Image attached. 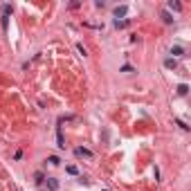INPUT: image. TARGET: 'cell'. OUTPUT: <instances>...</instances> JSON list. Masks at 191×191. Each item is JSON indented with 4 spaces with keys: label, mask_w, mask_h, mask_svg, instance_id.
<instances>
[{
    "label": "cell",
    "mask_w": 191,
    "mask_h": 191,
    "mask_svg": "<svg viewBox=\"0 0 191 191\" xmlns=\"http://www.w3.org/2000/svg\"><path fill=\"white\" fill-rule=\"evenodd\" d=\"M103 191H108V189H103Z\"/></svg>",
    "instance_id": "e0dca14e"
},
{
    "label": "cell",
    "mask_w": 191,
    "mask_h": 191,
    "mask_svg": "<svg viewBox=\"0 0 191 191\" xmlns=\"http://www.w3.org/2000/svg\"><path fill=\"white\" fill-rule=\"evenodd\" d=\"M47 162H50V164H54V166H59V164H61V160L56 157V155H50V160H47Z\"/></svg>",
    "instance_id": "8fae6325"
},
{
    "label": "cell",
    "mask_w": 191,
    "mask_h": 191,
    "mask_svg": "<svg viewBox=\"0 0 191 191\" xmlns=\"http://www.w3.org/2000/svg\"><path fill=\"white\" fill-rule=\"evenodd\" d=\"M164 65H166L169 70H175V68H178V61H175V59H166V61H164Z\"/></svg>",
    "instance_id": "52a82bcc"
},
{
    "label": "cell",
    "mask_w": 191,
    "mask_h": 191,
    "mask_svg": "<svg viewBox=\"0 0 191 191\" xmlns=\"http://www.w3.org/2000/svg\"><path fill=\"white\" fill-rule=\"evenodd\" d=\"M59 187H61V182L56 178H47V189L50 191H59Z\"/></svg>",
    "instance_id": "277c9868"
},
{
    "label": "cell",
    "mask_w": 191,
    "mask_h": 191,
    "mask_svg": "<svg viewBox=\"0 0 191 191\" xmlns=\"http://www.w3.org/2000/svg\"><path fill=\"white\" fill-rule=\"evenodd\" d=\"M187 92H189V85L187 83H180L178 85V94H180V97H187Z\"/></svg>",
    "instance_id": "8992f818"
},
{
    "label": "cell",
    "mask_w": 191,
    "mask_h": 191,
    "mask_svg": "<svg viewBox=\"0 0 191 191\" xmlns=\"http://www.w3.org/2000/svg\"><path fill=\"white\" fill-rule=\"evenodd\" d=\"M128 25V20H115V27H117V30H121V27H126Z\"/></svg>",
    "instance_id": "5bb4252c"
},
{
    "label": "cell",
    "mask_w": 191,
    "mask_h": 191,
    "mask_svg": "<svg viewBox=\"0 0 191 191\" xmlns=\"http://www.w3.org/2000/svg\"><path fill=\"white\" fill-rule=\"evenodd\" d=\"M9 14H11V5H2V16L9 18Z\"/></svg>",
    "instance_id": "7c38bea8"
},
{
    "label": "cell",
    "mask_w": 191,
    "mask_h": 191,
    "mask_svg": "<svg viewBox=\"0 0 191 191\" xmlns=\"http://www.w3.org/2000/svg\"><path fill=\"white\" fill-rule=\"evenodd\" d=\"M162 20H164L166 25H171V23H173V16H171L169 11H162Z\"/></svg>",
    "instance_id": "ba28073f"
},
{
    "label": "cell",
    "mask_w": 191,
    "mask_h": 191,
    "mask_svg": "<svg viewBox=\"0 0 191 191\" xmlns=\"http://www.w3.org/2000/svg\"><path fill=\"white\" fill-rule=\"evenodd\" d=\"M65 171H68L70 175H79V169H76L74 164H68V166H65Z\"/></svg>",
    "instance_id": "9c48e42d"
},
{
    "label": "cell",
    "mask_w": 191,
    "mask_h": 191,
    "mask_svg": "<svg viewBox=\"0 0 191 191\" xmlns=\"http://www.w3.org/2000/svg\"><path fill=\"white\" fill-rule=\"evenodd\" d=\"M34 178H36V182H45V175L41 173V171H36V175H34Z\"/></svg>",
    "instance_id": "9a60e30c"
},
{
    "label": "cell",
    "mask_w": 191,
    "mask_h": 191,
    "mask_svg": "<svg viewBox=\"0 0 191 191\" xmlns=\"http://www.w3.org/2000/svg\"><path fill=\"white\" fill-rule=\"evenodd\" d=\"M175 124H178V126H180V128H182V130H189V126H187V124H184L182 119H175Z\"/></svg>",
    "instance_id": "2e32d148"
},
{
    "label": "cell",
    "mask_w": 191,
    "mask_h": 191,
    "mask_svg": "<svg viewBox=\"0 0 191 191\" xmlns=\"http://www.w3.org/2000/svg\"><path fill=\"white\" fill-rule=\"evenodd\" d=\"M171 54H173V56H184V47L182 45H173V47H171Z\"/></svg>",
    "instance_id": "5b68a950"
},
{
    "label": "cell",
    "mask_w": 191,
    "mask_h": 191,
    "mask_svg": "<svg viewBox=\"0 0 191 191\" xmlns=\"http://www.w3.org/2000/svg\"><path fill=\"white\" fill-rule=\"evenodd\" d=\"M74 153H76L79 157H88V160H92V157H94V153H92L90 148H85V146H79V148H76Z\"/></svg>",
    "instance_id": "7a4b0ae2"
},
{
    "label": "cell",
    "mask_w": 191,
    "mask_h": 191,
    "mask_svg": "<svg viewBox=\"0 0 191 191\" xmlns=\"http://www.w3.org/2000/svg\"><path fill=\"white\" fill-rule=\"evenodd\" d=\"M112 14H115V18L119 20V18H124V16L128 14V7H126V5H117V7L112 9Z\"/></svg>",
    "instance_id": "6da1fadb"
},
{
    "label": "cell",
    "mask_w": 191,
    "mask_h": 191,
    "mask_svg": "<svg viewBox=\"0 0 191 191\" xmlns=\"http://www.w3.org/2000/svg\"><path fill=\"white\" fill-rule=\"evenodd\" d=\"M56 146H59V148H65V139H63V130H61V126L56 128Z\"/></svg>",
    "instance_id": "3957f363"
},
{
    "label": "cell",
    "mask_w": 191,
    "mask_h": 191,
    "mask_svg": "<svg viewBox=\"0 0 191 191\" xmlns=\"http://www.w3.org/2000/svg\"><path fill=\"white\" fill-rule=\"evenodd\" d=\"M166 7H169V9H175V11H180V9H182V5H180V2H173V0H169Z\"/></svg>",
    "instance_id": "30bf717a"
},
{
    "label": "cell",
    "mask_w": 191,
    "mask_h": 191,
    "mask_svg": "<svg viewBox=\"0 0 191 191\" xmlns=\"http://www.w3.org/2000/svg\"><path fill=\"white\" fill-rule=\"evenodd\" d=\"M0 25H2V32H7V27H9V18L2 16V20H0Z\"/></svg>",
    "instance_id": "4fadbf2b"
}]
</instances>
